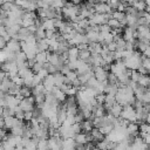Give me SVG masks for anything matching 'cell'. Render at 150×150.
Here are the masks:
<instances>
[{"label": "cell", "mask_w": 150, "mask_h": 150, "mask_svg": "<svg viewBox=\"0 0 150 150\" xmlns=\"http://www.w3.org/2000/svg\"><path fill=\"white\" fill-rule=\"evenodd\" d=\"M120 117L123 120H127L129 122H137V115H136V110H135L134 105H131V104L124 105Z\"/></svg>", "instance_id": "obj_1"}, {"label": "cell", "mask_w": 150, "mask_h": 150, "mask_svg": "<svg viewBox=\"0 0 150 150\" xmlns=\"http://www.w3.org/2000/svg\"><path fill=\"white\" fill-rule=\"evenodd\" d=\"M34 103H35V98L34 96H29V97H25L20 101V108L23 111H28V110H34Z\"/></svg>", "instance_id": "obj_2"}, {"label": "cell", "mask_w": 150, "mask_h": 150, "mask_svg": "<svg viewBox=\"0 0 150 150\" xmlns=\"http://www.w3.org/2000/svg\"><path fill=\"white\" fill-rule=\"evenodd\" d=\"M94 76L98 80V82H103L108 79V71L103 67H93Z\"/></svg>", "instance_id": "obj_3"}, {"label": "cell", "mask_w": 150, "mask_h": 150, "mask_svg": "<svg viewBox=\"0 0 150 150\" xmlns=\"http://www.w3.org/2000/svg\"><path fill=\"white\" fill-rule=\"evenodd\" d=\"M6 48L16 54V53L21 52V42H20L19 40H16V39H11V40L7 42Z\"/></svg>", "instance_id": "obj_4"}, {"label": "cell", "mask_w": 150, "mask_h": 150, "mask_svg": "<svg viewBox=\"0 0 150 150\" xmlns=\"http://www.w3.org/2000/svg\"><path fill=\"white\" fill-rule=\"evenodd\" d=\"M5 101H6V107L12 108V109L20 104V100L15 95H11V94H6L5 95Z\"/></svg>", "instance_id": "obj_5"}, {"label": "cell", "mask_w": 150, "mask_h": 150, "mask_svg": "<svg viewBox=\"0 0 150 150\" xmlns=\"http://www.w3.org/2000/svg\"><path fill=\"white\" fill-rule=\"evenodd\" d=\"M75 145H76V143H75L74 138H63L61 150H73V149H75Z\"/></svg>", "instance_id": "obj_6"}, {"label": "cell", "mask_w": 150, "mask_h": 150, "mask_svg": "<svg viewBox=\"0 0 150 150\" xmlns=\"http://www.w3.org/2000/svg\"><path fill=\"white\" fill-rule=\"evenodd\" d=\"M80 49L76 46H71L68 49V61H76L79 59Z\"/></svg>", "instance_id": "obj_7"}, {"label": "cell", "mask_w": 150, "mask_h": 150, "mask_svg": "<svg viewBox=\"0 0 150 150\" xmlns=\"http://www.w3.org/2000/svg\"><path fill=\"white\" fill-rule=\"evenodd\" d=\"M13 84H14V82H13L8 76H6V77L1 81V83H0V90H2L4 93H8L9 88H11Z\"/></svg>", "instance_id": "obj_8"}, {"label": "cell", "mask_w": 150, "mask_h": 150, "mask_svg": "<svg viewBox=\"0 0 150 150\" xmlns=\"http://www.w3.org/2000/svg\"><path fill=\"white\" fill-rule=\"evenodd\" d=\"M36 47H38V50L39 52H47L49 49V45H48V39H41V40H38L36 42Z\"/></svg>", "instance_id": "obj_9"}, {"label": "cell", "mask_w": 150, "mask_h": 150, "mask_svg": "<svg viewBox=\"0 0 150 150\" xmlns=\"http://www.w3.org/2000/svg\"><path fill=\"white\" fill-rule=\"evenodd\" d=\"M122 110H123V105H121L120 103L116 102V103L110 108V110H109L108 112H110V114H111L112 116H115V117H120Z\"/></svg>", "instance_id": "obj_10"}, {"label": "cell", "mask_w": 150, "mask_h": 150, "mask_svg": "<svg viewBox=\"0 0 150 150\" xmlns=\"http://www.w3.org/2000/svg\"><path fill=\"white\" fill-rule=\"evenodd\" d=\"M42 27L46 29V30H55V22H54V19H43L42 20Z\"/></svg>", "instance_id": "obj_11"}, {"label": "cell", "mask_w": 150, "mask_h": 150, "mask_svg": "<svg viewBox=\"0 0 150 150\" xmlns=\"http://www.w3.org/2000/svg\"><path fill=\"white\" fill-rule=\"evenodd\" d=\"M4 118H5V128H6V129L13 128V127L19 122V120H18L15 116H8V117H4Z\"/></svg>", "instance_id": "obj_12"}, {"label": "cell", "mask_w": 150, "mask_h": 150, "mask_svg": "<svg viewBox=\"0 0 150 150\" xmlns=\"http://www.w3.org/2000/svg\"><path fill=\"white\" fill-rule=\"evenodd\" d=\"M74 139H75V143L76 144H87L88 143V139H87V134L86 132H79L74 136Z\"/></svg>", "instance_id": "obj_13"}, {"label": "cell", "mask_w": 150, "mask_h": 150, "mask_svg": "<svg viewBox=\"0 0 150 150\" xmlns=\"http://www.w3.org/2000/svg\"><path fill=\"white\" fill-rule=\"evenodd\" d=\"M81 127L84 132H90L94 128V124H93V121L90 118H88V120H84L83 122H81Z\"/></svg>", "instance_id": "obj_14"}, {"label": "cell", "mask_w": 150, "mask_h": 150, "mask_svg": "<svg viewBox=\"0 0 150 150\" xmlns=\"http://www.w3.org/2000/svg\"><path fill=\"white\" fill-rule=\"evenodd\" d=\"M90 135L93 137V141H102L104 137V135L100 131L98 128H93V130L90 131Z\"/></svg>", "instance_id": "obj_15"}, {"label": "cell", "mask_w": 150, "mask_h": 150, "mask_svg": "<svg viewBox=\"0 0 150 150\" xmlns=\"http://www.w3.org/2000/svg\"><path fill=\"white\" fill-rule=\"evenodd\" d=\"M132 7H135L137 11H146V8H148L145 0H136L132 4Z\"/></svg>", "instance_id": "obj_16"}, {"label": "cell", "mask_w": 150, "mask_h": 150, "mask_svg": "<svg viewBox=\"0 0 150 150\" xmlns=\"http://www.w3.org/2000/svg\"><path fill=\"white\" fill-rule=\"evenodd\" d=\"M35 61L36 62H40L42 64H45L47 62V52H39L36 55H35Z\"/></svg>", "instance_id": "obj_17"}, {"label": "cell", "mask_w": 150, "mask_h": 150, "mask_svg": "<svg viewBox=\"0 0 150 150\" xmlns=\"http://www.w3.org/2000/svg\"><path fill=\"white\" fill-rule=\"evenodd\" d=\"M107 25H108V26H109L111 29H115V28H122V27H123V26L121 25V22H120L118 20L114 19V18H110V19L108 20Z\"/></svg>", "instance_id": "obj_18"}, {"label": "cell", "mask_w": 150, "mask_h": 150, "mask_svg": "<svg viewBox=\"0 0 150 150\" xmlns=\"http://www.w3.org/2000/svg\"><path fill=\"white\" fill-rule=\"evenodd\" d=\"M90 56H91V52L89 50V48H88V49H82V50H80L79 59H81V60H83V61L87 62Z\"/></svg>", "instance_id": "obj_19"}, {"label": "cell", "mask_w": 150, "mask_h": 150, "mask_svg": "<svg viewBox=\"0 0 150 150\" xmlns=\"http://www.w3.org/2000/svg\"><path fill=\"white\" fill-rule=\"evenodd\" d=\"M38 150H48V139L47 138H39Z\"/></svg>", "instance_id": "obj_20"}, {"label": "cell", "mask_w": 150, "mask_h": 150, "mask_svg": "<svg viewBox=\"0 0 150 150\" xmlns=\"http://www.w3.org/2000/svg\"><path fill=\"white\" fill-rule=\"evenodd\" d=\"M20 94L23 96V98L25 97H29V96H32V90H30V88H28L26 86H22L20 88Z\"/></svg>", "instance_id": "obj_21"}, {"label": "cell", "mask_w": 150, "mask_h": 150, "mask_svg": "<svg viewBox=\"0 0 150 150\" xmlns=\"http://www.w3.org/2000/svg\"><path fill=\"white\" fill-rule=\"evenodd\" d=\"M96 146L100 149V150H108V139H102V141H98Z\"/></svg>", "instance_id": "obj_22"}, {"label": "cell", "mask_w": 150, "mask_h": 150, "mask_svg": "<svg viewBox=\"0 0 150 150\" xmlns=\"http://www.w3.org/2000/svg\"><path fill=\"white\" fill-rule=\"evenodd\" d=\"M107 4L110 6V8H111L112 11H115V9L117 11V8H118L121 1H120V0H107Z\"/></svg>", "instance_id": "obj_23"}, {"label": "cell", "mask_w": 150, "mask_h": 150, "mask_svg": "<svg viewBox=\"0 0 150 150\" xmlns=\"http://www.w3.org/2000/svg\"><path fill=\"white\" fill-rule=\"evenodd\" d=\"M77 73L75 71V70H70V71H68L67 74H66V77L68 79V80H70L71 81V83H73V81H75L76 79H77Z\"/></svg>", "instance_id": "obj_24"}, {"label": "cell", "mask_w": 150, "mask_h": 150, "mask_svg": "<svg viewBox=\"0 0 150 150\" xmlns=\"http://www.w3.org/2000/svg\"><path fill=\"white\" fill-rule=\"evenodd\" d=\"M11 80H12V81L14 82V84H16L18 87H22V86H23V79H22L21 76H19V75L12 77Z\"/></svg>", "instance_id": "obj_25"}, {"label": "cell", "mask_w": 150, "mask_h": 150, "mask_svg": "<svg viewBox=\"0 0 150 150\" xmlns=\"http://www.w3.org/2000/svg\"><path fill=\"white\" fill-rule=\"evenodd\" d=\"M142 66L150 73V57L142 56Z\"/></svg>", "instance_id": "obj_26"}, {"label": "cell", "mask_w": 150, "mask_h": 150, "mask_svg": "<svg viewBox=\"0 0 150 150\" xmlns=\"http://www.w3.org/2000/svg\"><path fill=\"white\" fill-rule=\"evenodd\" d=\"M142 102H143L144 104H150V89H146L145 93L143 94Z\"/></svg>", "instance_id": "obj_27"}, {"label": "cell", "mask_w": 150, "mask_h": 150, "mask_svg": "<svg viewBox=\"0 0 150 150\" xmlns=\"http://www.w3.org/2000/svg\"><path fill=\"white\" fill-rule=\"evenodd\" d=\"M34 117L33 110H28V111H23V121L26 122H30V120Z\"/></svg>", "instance_id": "obj_28"}, {"label": "cell", "mask_w": 150, "mask_h": 150, "mask_svg": "<svg viewBox=\"0 0 150 150\" xmlns=\"http://www.w3.org/2000/svg\"><path fill=\"white\" fill-rule=\"evenodd\" d=\"M25 42H26V43H28V45H36L38 39L35 38V35H34V34H30V35L25 40Z\"/></svg>", "instance_id": "obj_29"}, {"label": "cell", "mask_w": 150, "mask_h": 150, "mask_svg": "<svg viewBox=\"0 0 150 150\" xmlns=\"http://www.w3.org/2000/svg\"><path fill=\"white\" fill-rule=\"evenodd\" d=\"M42 68H43V64H42V63H40V62H35V63H34V66H33L30 69L33 70V73H34V74H38Z\"/></svg>", "instance_id": "obj_30"}, {"label": "cell", "mask_w": 150, "mask_h": 150, "mask_svg": "<svg viewBox=\"0 0 150 150\" xmlns=\"http://www.w3.org/2000/svg\"><path fill=\"white\" fill-rule=\"evenodd\" d=\"M42 81H43V79H42L39 74H34V76H33V88H34L35 86L40 84Z\"/></svg>", "instance_id": "obj_31"}, {"label": "cell", "mask_w": 150, "mask_h": 150, "mask_svg": "<svg viewBox=\"0 0 150 150\" xmlns=\"http://www.w3.org/2000/svg\"><path fill=\"white\" fill-rule=\"evenodd\" d=\"M71 130H73V132L76 135V134H79V132H81V130H82V127H81V123H74L73 125H71Z\"/></svg>", "instance_id": "obj_32"}, {"label": "cell", "mask_w": 150, "mask_h": 150, "mask_svg": "<svg viewBox=\"0 0 150 150\" xmlns=\"http://www.w3.org/2000/svg\"><path fill=\"white\" fill-rule=\"evenodd\" d=\"M76 93H77V89H76L75 87H73V86H71V87L67 90V93H66V94H67V96H75V95H76Z\"/></svg>", "instance_id": "obj_33"}, {"label": "cell", "mask_w": 150, "mask_h": 150, "mask_svg": "<svg viewBox=\"0 0 150 150\" xmlns=\"http://www.w3.org/2000/svg\"><path fill=\"white\" fill-rule=\"evenodd\" d=\"M38 74H39V75H40V76H41L42 79H46V77H47V76L49 75V73H48V70H47V69H46L45 67H43V68H42V69H41V70H40V71H39Z\"/></svg>", "instance_id": "obj_34"}, {"label": "cell", "mask_w": 150, "mask_h": 150, "mask_svg": "<svg viewBox=\"0 0 150 150\" xmlns=\"http://www.w3.org/2000/svg\"><path fill=\"white\" fill-rule=\"evenodd\" d=\"M116 47H117V46H116V42H115V41H112V42H110L109 45H107V48H108L110 52H115V50H116Z\"/></svg>", "instance_id": "obj_35"}, {"label": "cell", "mask_w": 150, "mask_h": 150, "mask_svg": "<svg viewBox=\"0 0 150 150\" xmlns=\"http://www.w3.org/2000/svg\"><path fill=\"white\" fill-rule=\"evenodd\" d=\"M30 139H32V138H29V137H25V136H22V139H21V144H22L23 146H27V145H28V143L30 142Z\"/></svg>", "instance_id": "obj_36"}, {"label": "cell", "mask_w": 150, "mask_h": 150, "mask_svg": "<svg viewBox=\"0 0 150 150\" xmlns=\"http://www.w3.org/2000/svg\"><path fill=\"white\" fill-rule=\"evenodd\" d=\"M142 54H143V56H145V57H150V46L146 47V49H145Z\"/></svg>", "instance_id": "obj_37"}, {"label": "cell", "mask_w": 150, "mask_h": 150, "mask_svg": "<svg viewBox=\"0 0 150 150\" xmlns=\"http://www.w3.org/2000/svg\"><path fill=\"white\" fill-rule=\"evenodd\" d=\"M0 128H5V118L0 116Z\"/></svg>", "instance_id": "obj_38"}, {"label": "cell", "mask_w": 150, "mask_h": 150, "mask_svg": "<svg viewBox=\"0 0 150 150\" xmlns=\"http://www.w3.org/2000/svg\"><path fill=\"white\" fill-rule=\"evenodd\" d=\"M14 0H4V2H13Z\"/></svg>", "instance_id": "obj_39"}, {"label": "cell", "mask_w": 150, "mask_h": 150, "mask_svg": "<svg viewBox=\"0 0 150 150\" xmlns=\"http://www.w3.org/2000/svg\"><path fill=\"white\" fill-rule=\"evenodd\" d=\"M1 143H2V138L0 137V146H1Z\"/></svg>", "instance_id": "obj_40"}, {"label": "cell", "mask_w": 150, "mask_h": 150, "mask_svg": "<svg viewBox=\"0 0 150 150\" xmlns=\"http://www.w3.org/2000/svg\"><path fill=\"white\" fill-rule=\"evenodd\" d=\"M0 150H4V148H2V146H0Z\"/></svg>", "instance_id": "obj_41"}, {"label": "cell", "mask_w": 150, "mask_h": 150, "mask_svg": "<svg viewBox=\"0 0 150 150\" xmlns=\"http://www.w3.org/2000/svg\"><path fill=\"white\" fill-rule=\"evenodd\" d=\"M148 27H149V28H150V23H149V25H148Z\"/></svg>", "instance_id": "obj_42"}, {"label": "cell", "mask_w": 150, "mask_h": 150, "mask_svg": "<svg viewBox=\"0 0 150 150\" xmlns=\"http://www.w3.org/2000/svg\"><path fill=\"white\" fill-rule=\"evenodd\" d=\"M73 150H76V149H73Z\"/></svg>", "instance_id": "obj_43"}]
</instances>
